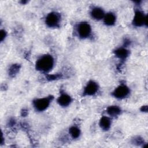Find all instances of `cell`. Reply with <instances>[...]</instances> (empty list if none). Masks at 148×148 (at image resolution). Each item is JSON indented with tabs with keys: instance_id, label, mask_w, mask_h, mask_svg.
<instances>
[{
	"instance_id": "obj_1",
	"label": "cell",
	"mask_w": 148,
	"mask_h": 148,
	"mask_svg": "<svg viewBox=\"0 0 148 148\" xmlns=\"http://www.w3.org/2000/svg\"><path fill=\"white\" fill-rule=\"evenodd\" d=\"M54 65V58L51 55L46 54L39 58L36 62V69L42 72H48Z\"/></svg>"
},
{
	"instance_id": "obj_2",
	"label": "cell",
	"mask_w": 148,
	"mask_h": 148,
	"mask_svg": "<svg viewBox=\"0 0 148 148\" xmlns=\"http://www.w3.org/2000/svg\"><path fill=\"white\" fill-rule=\"evenodd\" d=\"M53 98L52 96L38 98L33 101V105L35 109L39 112H42L46 110L49 106L51 99Z\"/></svg>"
},
{
	"instance_id": "obj_3",
	"label": "cell",
	"mask_w": 148,
	"mask_h": 148,
	"mask_svg": "<svg viewBox=\"0 0 148 148\" xmlns=\"http://www.w3.org/2000/svg\"><path fill=\"white\" fill-rule=\"evenodd\" d=\"M61 16L57 12H51L49 13L45 20L46 25L50 28H56L59 26Z\"/></svg>"
},
{
	"instance_id": "obj_4",
	"label": "cell",
	"mask_w": 148,
	"mask_h": 148,
	"mask_svg": "<svg viewBox=\"0 0 148 148\" xmlns=\"http://www.w3.org/2000/svg\"><path fill=\"white\" fill-rule=\"evenodd\" d=\"M77 31L81 38H86L91 34V28L88 23L82 22L78 24Z\"/></svg>"
},
{
	"instance_id": "obj_5",
	"label": "cell",
	"mask_w": 148,
	"mask_h": 148,
	"mask_svg": "<svg viewBox=\"0 0 148 148\" xmlns=\"http://www.w3.org/2000/svg\"><path fill=\"white\" fill-rule=\"evenodd\" d=\"M132 24L136 27H141L143 25H147V17L140 10H136L135 13L132 20Z\"/></svg>"
},
{
	"instance_id": "obj_6",
	"label": "cell",
	"mask_w": 148,
	"mask_h": 148,
	"mask_svg": "<svg viewBox=\"0 0 148 148\" xmlns=\"http://www.w3.org/2000/svg\"><path fill=\"white\" fill-rule=\"evenodd\" d=\"M129 93V88L124 84H121L113 91L112 95L117 99H123L127 97Z\"/></svg>"
},
{
	"instance_id": "obj_7",
	"label": "cell",
	"mask_w": 148,
	"mask_h": 148,
	"mask_svg": "<svg viewBox=\"0 0 148 148\" xmlns=\"http://www.w3.org/2000/svg\"><path fill=\"white\" fill-rule=\"evenodd\" d=\"M98 90V86L97 83L92 80L90 81L84 87L83 91V95L88 96L93 95L97 92Z\"/></svg>"
},
{
	"instance_id": "obj_8",
	"label": "cell",
	"mask_w": 148,
	"mask_h": 148,
	"mask_svg": "<svg viewBox=\"0 0 148 148\" xmlns=\"http://www.w3.org/2000/svg\"><path fill=\"white\" fill-rule=\"evenodd\" d=\"M105 14L103 9L99 7H94L91 11V17L97 20H100L103 18Z\"/></svg>"
},
{
	"instance_id": "obj_9",
	"label": "cell",
	"mask_w": 148,
	"mask_h": 148,
	"mask_svg": "<svg viewBox=\"0 0 148 148\" xmlns=\"http://www.w3.org/2000/svg\"><path fill=\"white\" fill-rule=\"evenodd\" d=\"M72 101L71 97L66 94H62L57 99V102L58 104L63 107L68 106Z\"/></svg>"
},
{
	"instance_id": "obj_10",
	"label": "cell",
	"mask_w": 148,
	"mask_h": 148,
	"mask_svg": "<svg viewBox=\"0 0 148 148\" xmlns=\"http://www.w3.org/2000/svg\"><path fill=\"white\" fill-rule=\"evenodd\" d=\"M129 51L125 48L121 47L116 49L114 51V54L120 60H124L129 56Z\"/></svg>"
},
{
	"instance_id": "obj_11",
	"label": "cell",
	"mask_w": 148,
	"mask_h": 148,
	"mask_svg": "<svg viewBox=\"0 0 148 148\" xmlns=\"http://www.w3.org/2000/svg\"><path fill=\"white\" fill-rule=\"evenodd\" d=\"M116 16L112 12L108 13L105 14L103 17V22L104 23L109 26L113 25L116 22Z\"/></svg>"
},
{
	"instance_id": "obj_12",
	"label": "cell",
	"mask_w": 148,
	"mask_h": 148,
	"mask_svg": "<svg viewBox=\"0 0 148 148\" xmlns=\"http://www.w3.org/2000/svg\"><path fill=\"white\" fill-rule=\"evenodd\" d=\"M100 127L105 131H108L111 126V120L106 116H103L99 121Z\"/></svg>"
},
{
	"instance_id": "obj_13",
	"label": "cell",
	"mask_w": 148,
	"mask_h": 148,
	"mask_svg": "<svg viewBox=\"0 0 148 148\" xmlns=\"http://www.w3.org/2000/svg\"><path fill=\"white\" fill-rule=\"evenodd\" d=\"M106 112L109 116L112 117H116L120 114L121 109L117 106H110L107 108Z\"/></svg>"
},
{
	"instance_id": "obj_14",
	"label": "cell",
	"mask_w": 148,
	"mask_h": 148,
	"mask_svg": "<svg viewBox=\"0 0 148 148\" xmlns=\"http://www.w3.org/2000/svg\"><path fill=\"white\" fill-rule=\"evenodd\" d=\"M69 134L73 139H77L80 135V129L76 126H72L69 128Z\"/></svg>"
},
{
	"instance_id": "obj_15",
	"label": "cell",
	"mask_w": 148,
	"mask_h": 148,
	"mask_svg": "<svg viewBox=\"0 0 148 148\" xmlns=\"http://www.w3.org/2000/svg\"><path fill=\"white\" fill-rule=\"evenodd\" d=\"M20 65L18 64L12 65L9 70V75L10 76H14L19 71Z\"/></svg>"
},
{
	"instance_id": "obj_16",
	"label": "cell",
	"mask_w": 148,
	"mask_h": 148,
	"mask_svg": "<svg viewBox=\"0 0 148 148\" xmlns=\"http://www.w3.org/2000/svg\"><path fill=\"white\" fill-rule=\"evenodd\" d=\"M6 36V32L5 30L1 29L0 31V40L2 42Z\"/></svg>"
},
{
	"instance_id": "obj_17",
	"label": "cell",
	"mask_w": 148,
	"mask_h": 148,
	"mask_svg": "<svg viewBox=\"0 0 148 148\" xmlns=\"http://www.w3.org/2000/svg\"><path fill=\"white\" fill-rule=\"evenodd\" d=\"M60 77H61V76L60 75H49L48 76V79L50 80H55L56 79H58Z\"/></svg>"
},
{
	"instance_id": "obj_18",
	"label": "cell",
	"mask_w": 148,
	"mask_h": 148,
	"mask_svg": "<svg viewBox=\"0 0 148 148\" xmlns=\"http://www.w3.org/2000/svg\"><path fill=\"white\" fill-rule=\"evenodd\" d=\"M134 143H137L138 145L140 144H142L143 143V140L142 139V138H140L139 137H137L136 138L134 139Z\"/></svg>"
},
{
	"instance_id": "obj_19",
	"label": "cell",
	"mask_w": 148,
	"mask_h": 148,
	"mask_svg": "<svg viewBox=\"0 0 148 148\" xmlns=\"http://www.w3.org/2000/svg\"><path fill=\"white\" fill-rule=\"evenodd\" d=\"M140 109H141V110L142 112H147V106H142Z\"/></svg>"
},
{
	"instance_id": "obj_20",
	"label": "cell",
	"mask_w": 148,
	"mask_h": 148,
	"mask_svg": "<svg viewBox=\"0 0 148 148\" xmlns=\"http://www.w3.org/2000/svg\"><path fill=\"white\" fill-rule=\"evenodd\" d=\"M27 110H23V111H22V113H21V114H22V116H23V115H24V116H25L27 114Z\"/></svg>"
}]
</instances>
